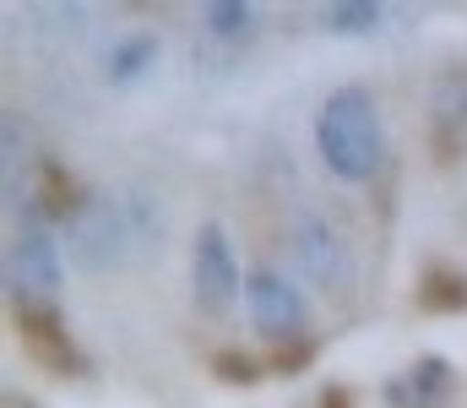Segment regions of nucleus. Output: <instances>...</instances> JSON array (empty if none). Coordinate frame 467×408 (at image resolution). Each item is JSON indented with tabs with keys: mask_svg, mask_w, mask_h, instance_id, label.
<instances>
[{
	"mask_svg": "<svg viewBox=\"0 0 467 408\" xmlns=\"http://www.w3.org/2000/svg\"><path fill=\"white\" fill-rule=\"evenodd\" d=\"M375 22V5H332L327 11V27H369Z\"/></svg>",
	"mask_w": 467,
	"mask_h": 408,
	"instance_id": "13",
	"label": "nucleus"
},
{
	"mask_svg": "<svg viewBox=\"0 0 467 408\" xmlns=\"http://www.w3.org/2000/svg\"><path fill=\"white\" fill-rule=\"evenodd\" d=\"M419 305L424 310H435V316H446V310H462L467 305V277L457 267H435L424 272V283H419Z\"/></svg>",
	"mask_w": 467,
	"mask_h": 408,
	"instance_id": "10",
	"label": "nucleus"
},
{
	"mask_svg": "<svg viewBox=\"0 0 467 408\" xmlns=\"http://www.w3.org/2000/svg\"><path fill=\"white\" fill-rule=\"evenodd\" d=\"M321 408H348V392H343V387H332V392L321 398Z\"/></svg>",
	"mask_w": 467,
	"mask_h": 408,
	"instance_id": "15",
	"label": "nucleus"
},
{
	"mask_svg": "<svg viewBox=\"0 0 467 408\" xmlns=\"http://www.w3.org/2000/svg\"><path fill=\"white\" fill-rule=\"evenodd\" d=\"M223 382H255L261 376V365H250V354H218V365H213Z\"/></svg>",
	"mask_w": 467,
	"mask_h": 408,
	"instance_id": "12",
	"label": "nucleus"
},
{
	"mask_svg": "<svg viewBox=\"0 0 467 408\" xmlns=\"http://www.w3.org/2000/svg\"><path fill=\"white\" fill-rule=\"evenodd\" d=\"M44 213H49V218L77 213V180H71L60 163H44Z\"/></svg>",
	"mask_w": 467,
	"mask_h": 408,
	"instance_id": "11",
	"label": "nucleus"
},
{
	"mask_svg": "<svg viewBox=\"0 0 467 408\" xmlns=\"http://www.w3.org/2000/svg\"><path fill=\"white\" fill-rule=\"evenodd\" d=\"M244 294H250V321H255V332H266V338H299V327H305V299H299V288L283 277V272H250V283H244Z\"/></svg>",
	"mask_w": 467,
	"mask_h": 408,
	"instance_id": "5",
	"label": "nucleus"
},
{
	"mask_svg": "<svg viewBox=\"0 0 467 408\" xmlns=\"http://www.w3.org/2000/svg\"><path fill=\"white\" fill-rule=\"evenodd\" d=\"M11 283H16V299H38L49 305L55 288H60V251L44 229H27L11 251Z\"/></svg>",
	"mask_w": 467,
	"mask_h": 408,
	"instance_id": "7",
	"label": "nucleus"
},
{
	"mask_svg": "<svg viewBox=\"0 0 467 408\" xmlns=\"http://www.w3.org/2000/svg\"><path fill=\"white\" fill-rule=\"evenodd\" d=\"M191 294H196V310L202 316H229L234 294H239V267L229 256V240L218 224H207L196 235V251H191Z\"/></svg>",
	"mask_w": 467,
	"mask_h": 408,
	"instance_id": "3",
	"label": "nucleus"
},
{
	"mask_svg": "<svg viewBox=\"0 0 467 408\" xmlns=\"http://www.w3.org/2000/svg\"><path fill=\"white\" fill-rule=\"evenodd\" d=\"M294 256H299V267L310 272V283H316L321 294H348L353 256H348V246H343V235H337L332 224L305 218V224L294 229Z\"/></svg>",
	"mask_w": 467,
	"mask_h": 408,
	"instance_id": "4",
	"label": "nucleus"
},
{
	"mask_svg": "<svg viewBox=\"0 0 467 408\" xmlns=\"http://www.w3.org/2000/svg\"><path fill=\"white\" fill-rule=\"evenodd\" d=\"M130 235H136V224L119 213L115 196H99V202H88V207L77 213V256H82L88 267H109V262H119Z\"/></svg>",
	"mask_w": 467,
	"mask_h": 408,
	"instance_id": "6",
	"label": "nucleus"
},
{
	"mask_svg": "<svg viewBox=\"0 0 467 408\" xmlns=\"http://www.w3.org/2000/svg\"><path fill=\"white\" fill-rule=\"evenodd\" d=\"M11 327H16V343L27 349V360H33L44 376H82V354H77L66 321L55 316V305L16 299V305H11Z\"/></svg>",
	"mask_w": 467,
	"mask_h": 408,
	"instance_id": "2",
	"label": "nucleus"
},
{
	"mask_svg": "<svg viewBox=\"0 0 467 408\" xmlns=\"http://www.w3.org/2000/svg\"><path fill=\"white\" fill-rule=\"evenodd\" d=\"M316 141L332 174L343 180H369L380 169V115L369 104V93L343 88L327 99V110L316 115Z\"/></svg>",
	"mask_w": 467,
	"mask_h": 408,
	"instance_id": "1",
	"label": "nucleus"
},
{
	"mask_svg": "<svg viewBox=\"0 0 467 408\" xmlns=\"http://www.w3.org/2000/svg\"><path fill=\"white\" fill-rule=\"evenodd\" d=\"M213 27H244V5H213Z\"/></svg>",
	"mask_w": 467,
	"mask_h": 408,
	"instance_id": "14",
	"label": "nucleus"
},
{
	"mask_svg": "<svg viewBox=\"0 0 467 408\" xmlns=\"http://www.w3.org/2000/svg\"><path fill=\"white\" fill-rule=\"evenodd\" d=\"M451 392H457L451 365H446V360H435V354L413 360V365L386 387V398H391L397 408H446V403H451Z\"/></svg>",
	"mask_w": 467,
	"mask_h": 408,
	"instance_id": "8",
	"label": "nucleus"
},
{
	"mask_svg": "<svg viewBox=\"0 0 467 408\" xmlns=\"http://www.w3.org/2000/svg\"><path fill=\"white\" fill-rule=\"evenodd\" d=\"M435 158L441 163H451L457 152L467 147V88L451 93V77H446V88H441V99H435Z\"/></svg>",
	"mask_w": 467,
	"mask_h": 408,
	"instance_id": "9",
	"label": "nucleus"
}]
</instances>
